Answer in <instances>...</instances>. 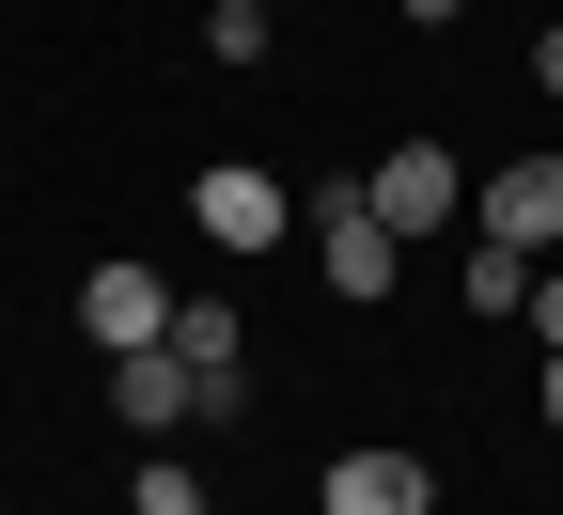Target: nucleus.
<instances>
[{
    "label": "nucleus",
    "instance_id": "obj_6",
    "mask_svg": "<svg viewBox=\"0 0 563 515\" xmlns=\"http://www.w3.org/2000/svg\"><path fill=\"white\" fill-rule=\"evenodd\" d=\"M79 328H95V359H125V344H173V281L141 266V250H110V266L79 281Z\"/></svg>",
    "mask_w": 563,
    "mask_h": 515
},
{
    "label": "nucleus",
    "instance_id": "obj_15",
    "mask_svg": "<svg viewBox=\"0 0 563 515\" xmlns=\"http://www.w3.org/2000/svg\"><path fill=\"white\" fill-rule=\"evenodd\" d=\"M203 515H235V500H203Z\"/></svg>",
    "mask_w": 563,
    "mask_h": 515
},
{
    "label": "nucleus",
    "instance_id": "obj_8",
    "mask_svg": "<svg viewBox=\"0 0 563 515\" xmlns=\"http://www.w3.org/2000/svg\"><path fill=\"white\" fill-rule=\"evenodd\" d=\"M470 313H532V250H470Z\"/></svg>",
    "mask_w": 563,
    "mask_h": 515
},
{
    "label": "nucleus",
    "instance_id": "obj_1",
    "mask_svg": "<svg viewBox=\"0 0 563 515\" xmlns=\"http://www.w3.org/2000/svg\"><path fill=\"white\" fill-rule=\"evenodd\" d=\"M470 235L485 250H563V141H532V157H501L470 188Z\"/></svg>",
    "mask_w": 563,
    "mask_h": 515
},
{
    "label": "nucleus",
    "instance_id": "obj_12",
    "mask_svg": "<svg viewBox=\"0 0 563 515\" xmlns=\"http://www.w3.org/2000/svg\"><path fill=\"white\" fill-rule=\"evenodd\" d=\"M532 94H548V110H563V32H532Z\"/></svg>",
    "mask_w": 563,
    "mask_h": 515
},
{
    "label": "nucleus",
    "instance_id": "obj_7",
    "mask_svg": "<svg viewBox=\"0 0 563 515\" xmlns=\"http://www.w3.org/2000/svg\"><path fill=\"white\" fill-rule=\"evenodd\" d=\"M329 515H439V469L422 454H391V437H361V454H329V484H313Z\"/></svg>",
    "mask_w": 563,
    "mask_h": 515
},
{
    "label": "nucleus",
    "instance_id": "obj_13",
    "mask_svg": "<svg viewBox=\"0 0 563 515\" xmlns=\"http://www.w3.org/2000/svg\"><path fill=\"white\" fill-rule=\"evenodd\" d=\"M532 406H548V437H563V344H548V376H532Z\"/></svg>",
    "mask_w": 563,
    "mask_h": 515
},
{
    "label": "nucleus",
    "instance_id": "obj_9",
    "mask_svg": "<svg viewBox=\"0 0 563 515\" xmlns=\"http://www.w3.org/2000/svg\"><path fill=\"white\" fill-rule=\"evenodd\" d=\"M203 63H266V0H203Z\"/></svg>",
    "mask_w": 563,
    "mask_h": 515
},
{
    "label": "nucleus",
    "instance_id": "obj_11",
    "mask_svg": "<svg viewBox=\"0 0 563 515\" xmlns=\"http://www.w3.org/2000/svg\"><path fill=\"white\" fill-rule=\"evenodd\" d=\"M532 328H548V344H563V266H532Z\"/></svg>",
    "mask_w": 563,
    "mask_h": 515
},
{
    "label": "nucleus",
    "instance_id": "obj_4",
    "mask_svg": "<svg viewBox=\"0 0 563 515\" xmlns=\"http://www.w3.org/2000/svg\"><path fill=\"white\" fill-rule=\"evenodd\" d=\"M110 422L157 454V437H188V422H203V376H188L173 344H125V359H110Z\"/></svg>",
    "mask_w": 563,
    "mask_h": 515
},
{
    "label": "nucleus",
    "instance_id": "obj_2",
    "mask_svg": "<svg viewBox=\"0 0 563 515\" xmlns=\"http://www.w3.org/2000/svg\"><path fill=\"white\" fill-rule=\"evenodd\" d=\"M313 266H329V298H391V281H407V235H391L361 188H313Z\"/></svg>",
    "mask_w": 563,
    "mask_h": 515
},
{
    "label": "nucleus",
    "instance_id": "obj_3",
    "mask_svg": "<svg viewBox=\"0 0 563 515\" xmlns=\"http://www.w3.org/2000/svg\"><path fill=\"white\" fill-rule=\"evenodd\" d=\"M361 203H376V219H391V235L422 250V235H454V219H470V172L439 157V141H391V157L361 172Z\"/></svg>",
    "mask_w": 563,
    "mask_h": 515
},
{
    "label": "nucleus",
    "instance_id": "obj_14",
    "mask_svg": "<svg viewBox=\"0 0 563 515\" xmlns=\"http://www.w3.org/2000/svg\"><path fill=\"white\" fill-rule=\"evenodd\" d=\"M407 16H422V32H439V16H470V0H407Z\"/></svg>",
    "mask_w": 563,
    "mask_h": 515
},
{
    "label": "nucleus",
    "instance_id": "obj_10",
    "mask_svg": "<svg viewBox=\"0 0 563 515\" xmlns=\"http://www.w3.org/2000/svg\"><path fill=\"white\" fill-rule=\"evenodd\" d=\"M141 515H203V469H173V437H157V454H141V484H125Z\"/></svg>",
    "mask_w": 563,
    "mask_h": 515
},
{
    "label": "nucleus",
    "instance_id": "obj_5",
    "mask_svg": "<svg viewBox=\"0 0 563 515\" xmlns=\"http://www.w3.org/2000/svg\"><path fill=\"white\" fill-rule=\"evenodd\" d=\"M188 219H203V250H282V172H251V157H220V172H188Z\"/></svg>",
    "mask_w": 563,
    "mask_h": 515
}]
</instances>
